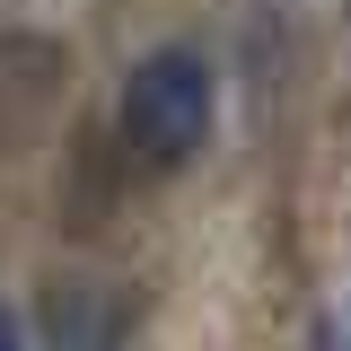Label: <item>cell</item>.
Instances as JSON below:
<instances>
[{
	"label": "cell",
	"mask_w": 351,
	"mask_h": 351,
	"mask_svg": "<svg viewBox=\"0 0 351 351\" xmlns=\"http://www.w3.org/2000/svg\"><path fill=\"white\" fill-rule=\"evenodd\" d=\"M44 343L53 351H114L123 343V299L106 281H53L44 290Z\"/></svg>",
	"instance_id": "obj_2"
},
{
	"label": "cell",
	"mask_w": 351,
	"mask_h": 351,
	"mask_svg": "<svg viewBox=\"0 0 351 351\" xmlns=\"http://www.w3.org/2000/svg\"><path fill=\"white\" fill-rule=\"evenodd\" d=\"M316 351H351V299L334 307V316H325V325H316Z\"/></svg>",
	"instance_id": "obj_3"
},
{
	"label": "cell",
	"mask_w": 351,
	"mask_h": 351,
	"mask_svg": "<svg viewBox=\"0 0 351 351\" xmlns=\"http://www.w3.org/2000/svg\"><path fill=\"white\" fill-rule=\"evenodd\" d=\"M0 351H27V334H18V316L0 307Z\"/></svg>",
	"instance_id": "obj_4"
},
{
	"label": "cell",
	"mask_w": 351,
	"mask_h": 351,
	"mask_svg": "<svg viewBox=\"0 0 351 351\" xmlns=\"http://www.w3.org/2000/svg\"><path fill=\"white\" fill-rule=\"evenodd\" d=\"M123 141L141 167H184L211 141V62L184 53V44L141 53L123 80Z\"/></svg>",
	"instance_id": "obj_1"
}]
</instances>
